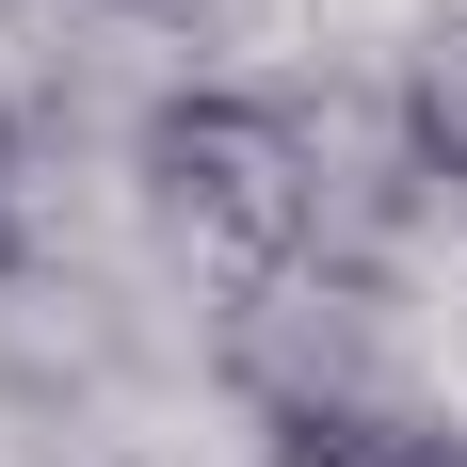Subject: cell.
I'll list each match as a JSON object with an SVG mask.
<instances>
[{
  "label": "cell",
  "mask_w": 467,
  "mask_h": 467,
  "mask_svg": "<svg viewBox=\"0 0 467 467\" xmlns=\"http://www.w3.org/2000/svg\"><path fill=\"white\" fill-rule=\"evenodd\" d=\"M130 178H145V210H161V226H178L226 290L338 258V161H323V130H306V97L178 81V97H145Z\"/></svg>",
  "instance_id": "6da1fadb"
},
{
  "label": "cell",
  "mask_w": 467,
  "mask_h": 467,
  "mask_svg": "<svg viewBox=\"0 0 467 467\" xmlns=\"http://www.w3.org/2000/svg\"><path fill=\"white\" fill-rule=\"evenodd\" d=\"M258 467H467V435L435 403H290L258 420Z\"/></svg>",
  "instance_id": "7a4b0ae2"
},
{
  "label": "cell",
  "mask_w": 467,
  "mask_h": 467,
  "mask_svg": "<svg viewBox=\"0 0 467 467\" xmlns=\"http://www.w3.org/2000/svg\"><path fill=\"white\" fill-rule=\"evenodd\" d=\"M403 178H435L467 210V16H435L403 48Z\"/></svg>",
  "instance_id": "3957f363"
},
{
  "label": "cell",
  "mask_w": 467,
  "mask_h": 467,
  "mask_svg": "<svg viewBox=\"0 0 467 467\" xmlns=\"http://www.w3.org/2000/svg\"><path fill=\"white\" fill-rule=\"evenodd\" d=\"M0 275H16V97H0Z\"/></svg>",
  "instance_id": "277c9868"
}]
</instances>
